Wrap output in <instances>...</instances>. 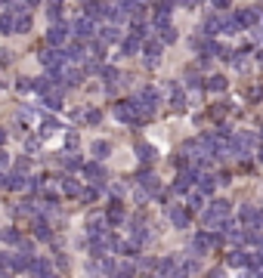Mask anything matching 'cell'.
Instances as JSON below:
<instances>
[{
  "mask_svg": "<svg viewBox=\"0 0 263 278\" xmlns=\"http://www.w3.org/2000/svg\"><path fill=\"white\" fill-rule=\"evenodd\" d=\"M211 3H214L217 9H226V6H229V0H211Z\"/></svg>",
  "mask_w": 263,
  "mask_h": 278,
  "instance_id": "cell-43",
  "label": "cell"
},
{
  "mask_svg": "<svg viewBox=\"0 0 263 278\" xmlns=\"http://www.w3.org/2000/svg\"><path fill=\"white\" fill-rule=\"evenodd\" d=\"M235 19H238V25H242V28H251V25H257V22H260V9H242Z\"/></svg>",
  "mask_w": 263,
  "mask_h": 278,
  "instance_id": "cell-9",
  "label": "cell"
},
{
  "mask_svg": "<svg viewBox=\"0 0 263 278\" xmlns=\"http://www.w3.org/2000/svg\"><path fill=\"white\" fill-rule=\"evenodd\" d=\"M232 65H235V71H248V59H245V56H235Z\"/></svg>",
  "mask_w": 263,
  "mask_h": 278,
  "instance_id": "cell-36",
  "label": "cell"
},
{
  "mask_svg": "<svg viewBox=\"0 0 263 278\" xmlns=\"http://www.w3.org/2000/svg\"><path fill=\"white\" fill-rule=\"evenodd\" d=\"M130 238H133V244H136V247H140V244H143V241L149 238V232H146V226H143V223H136V219H133V229H130Z\"/></svg>",
  "mask_w": 263,
  "mask_h": 278,
  "instance_id": "cell-16",
  "label": "cell"
},
{
  "mask_svg": "<svg viewBox=\"0 0 263 278\" xmlns=\"http://www.w3.org/2000/svg\"><path fill=\"white\" fill-rule=\"evenodd\" d=\"M102 77H106V90H109V93H115L121 71H118V68H102Z\"/></svg>",
  "mask_w": 263,
  "mask_h": 278,
  "instance_id": "cell-13",
  "label": "cell"
},
{
  "mask_svg": "<svg viewBox=\"0 0 263 278\" xmlns=\"http://www.w3.org/2000/svg\"><path fill=\"white\" fill-rule=\"evenodd\" d=\"M226 263H229V266H245L248 263V253L245 250H232L229 257H226Z\"/></svg>",
  "mask_w": 263,
  "mask_h": 278,
  "instance_id": "cell-26",
  "label": "cell"
},
{
  "mask_svg": "<svg viewBox=\"0 0 263 278\" xmlns=\"http://www.w3.org/2000/svg\"><path fill=\"white\" fill-rule=\"evenodd\" d=\"M0 269H13V253H0Z\"/></svg>",
  "mask_w": 263,
  "mask_h": 278,
  "instance_id": "cell-35",
  "label": "cell"
},
{
  "mask_svg": "<svg viewBox=\"0 0 263 278\" xmlns=\"http://www.w3.org/2000/svg\"><path fill=\"white\" fill-rule=\"evenodd\" d=\"M84 121H87V124H99V121H102V111H99V108L84 111Z\"/></svg>",
  "mask_w": 263,
  "mask_h": 278,
  "instance_id": "cell-30",
  "label": "cell"
},
{
  "mask_svg": "<svg viewBox=\"0 0 263 278\" xmlns=\"http://www.w3.org/2000/svg\"><path fill=\"white\" fill-rule=\"evenodd\" d=\"M106 219H109L112 226H121V223H124V210H121V201H118V198H112V201H109Z\"/></svg>",
  "mask_w": 263,
  "mask_h": 278,
  "instance_id": "cell-6",
  "label": "cell"
},
{
  "mask_svg": "<svg viewBox=\"0 0 263 278\" xmlns=\"http://www.w3.org/2000/svg\"><path fill=\"white\" fill-rule=\"evenodd\" d=\"M65 167H81V161H77L75 155H65Z\"/></svg>",
  "mask_w": 263,
  "mask_h": 278,
  "instance_id": "cell-39",
  "label": "cell"
},
{
  "mask_svg": "<svg viewBox=\"0 0 263 278\" xmlns=\"http://www.w3.org/2000/svg\"><path fill=\"white\" fill-rule=\"evenodd\" d=\"M72 31H75L77 40H90V37H93V31H96V28H93V19H87V16L77 19L75 25H72Z\"/></svg>",
  "mask_w": 263,
  "mask_h": 278,
  "instance_id": "cell-2",
  "label": "cell"
},
{
  "mask_svg": "<svg viewBox=\"0 0 263 278\" xmlns=\"http://www.w3.org/2000/svg\"><path fill=\"white\" fill-rule=\"evenodd\" d=\"M140 50H143V40L140 37H127V40H124V53H127V56L140 53Z\"/></svg>",
  "mask_w": 263,
  "mask_h": 278,
  "instance_id": "cell-25",
  "label": "cell"
},
{
  "mask_svg": "<svg viewBox=\"0 0 263 278\" xmlns=\"http://www.w3.org/2000/svg\"><path fill=\"white\" fill-rule=\"evenodd\" d=\"M81 198H84V201L90 204V201H96V198H99V192L93 189V185H90V189H84V192H81Z\"/></svg>",
  "mask_w": 263,
  "mask_h": 278,
  "instance_id": "cell-33",
  "label": "cell"
},
{
  "mask_svg": "<svg viewBox=\"0 0 263 278\" xmlns=\"http://www.w3.org/2000/svg\"><path fill=\"white\" fill-rule=\"evenodd\" d=\"M102 226H106V223H102L99 216H93V219H90V223H87V232H90V238H96V235H102V232H106Z\"/></svg>",
  "mask_w": 263,
  "mask_h": 278,
  "instance_id": "cell-24",
  "label": "cell"
},
{
  "mask_svg": "<svg viewBox=\"0 0 263 278\" xmlns=\"http://www.w3.org/2000/svg\"><path fill=\"white\" fill-rule=\"evenodd\" d=\"M257 278H263V272H260V275H257Z\"/></svg>",
  "mask_w": 263,
  "mask_h": 278,
  "instance_id": "cell-50",
  "label": "cell"
},
{
  "mask_svg": "<svg viewBox=\"0 0 263 278\" xmlns=\"http://www.w3.org/2000/svg\"><path fill=\"white\" fill-rule=\"evenodd\" d=\"M25 145H28V152H34V148H40V142H38V139H34V136L28 139V142H25Z\"/></svg>",
  "mask_w": 263,
  "mask_h": 278,
  "instance_id": "cell-42",
  "label": "cell"
},
{
  "mask_svg": "<svg viewBox=\"0 0 263 278\" xmlns=\"http://www.w3.org/2000/svg\"><path fill=\"white\" fill-rule=\"evenodd\" d=\"M43 105L53 108V111H59V108H62V90H59V87H53L50 93H43Z\"/></svg>",
  "mask_w": 263,
  "mask_h": 278,
  "instance_id": "cell-8",
  "label": "cell"
},
{
  "mask_svg": "<svg viewBox=\"0 0 263 278\" xmlns=\"http://www.w3.org/2000/svg\"><path fill=\"white\" fill-rule=\"evenodd\" d=\"M9 59H13V53H9V50H3V53H0V65H6Z\"/></svg>",
  "mask_w": 263,
  "mask_h": 278,
  "instance_id": "cell-40",
  "label": "cell"
},
{
  "mask_svg": "<svg viewBox=\"0 0 263 278\" xmlns=\"http://www.w3.org/2000/svg\"><path fill=\"white\" fill-rule=\"evenodd\" d=\"M13 31H16V16L3 13V16H0V34H13Z\"/></svg>",
  "mask_w": 263,
  "mask_h": 278,
  "instance_id": "cell-17",
  "label": "cell"
},
{
  "mask_svg": "<svg viewBox=\"0 0 263 278\" xmlns=\"http://www.w3.org/2000/svg\"><path fill=\"white\" fill-rule=\"evenodd\" d=\"M3 238L9 241V244H19V232L13 229V232H3Z\"/></svg>",
  "mask_w": 263,
  "mask_h": 278,
  "instance_id": "cell-38",
  "label": "cell"
},
{
  "mask_svg": "<svg viewBox=\"0 0 263 278\" xmlns=\"http://www.w3.org/2000/svg\"><path fill=\"white\" fill-rule=\"evenodd\" d=\"M3 185H6V189H13V192H19V189H25V179H22L19 173H6Z\"/></svg>",
  "mask_w": 263,
  "mask_h": 278,
  "instance_id": "cell-19",
  "label": "cell"
},
{
  "mask_svg": "<svg viewBox=\"0 0 263 278\" xmlns=\"http://www.w3.org/2000/svg\"><path fill=\"white\" fill-rule=\"evenodd\" d=\"M167 216H170V223H174L177 229H186L189 226V210H186V207H170Z\"/></svg>",
  "mask_w": 263,
  "mask_h": 278,
  "instance_id": "cell-7",
  "label": "cell"
},
{
  "mask_svg": "<svg viewBox=\"0 0 263 278\" xmlns=\"http://www.w3.org/2000/svg\"><path fill=\"white\" fill-rule=\"evenodd\" d=\"M59 185H62V192H65V195H81V192H84V189H81V185H77L72 176H62V179H59Z\"/></svg>",
  "mask_w": 263,
  "mask_h": 278,
  "instance_id": "cell-18",
  "label": "cell"
},
{
  "mask_svg": "<svg viewBox=\"0 0 263 278\" xmlns=\"http://www.w3.org/2000/svg\"><path fill=\"white\" fill-rule=\"evenodd\" d=\"M220 28H223V19H220V16H208V19H204V25H201V31L208 34V37H214Z\"/></svg>",
  "mask_w": 263,
  "mask_h": 278,
  "instance_id": "cell-12",
  "label": "cell"
},
{
  "mask_svg": "<svg viewBox=\"0 0 263 278\" xmlns=\"http://www.w3.org/2000/svg\"><path fill=\"white\" fill-rule=\"evenodd\" d=\"M0 87H3V84H0Z\"/></svg>",
  "mask_w": 263,
  "mask_h": 278,
  "instance_id": "cell-53",
  "label": "cell"
},
{
  "mask_svg": "<svg viewBox=\"0 0 263 278\" xmlns=\"http://www.w3.org/2000/svg\"><path fill=\"white\" fill-rule=\"evenodd\" d=\"M84 173H87L90 179H96V182H99L102 176H106V173H102V167H99V164H84Z\"/></svg>",
  "mask_w": 263,
  "mask_h": 278,
  "instance_id": "cell-27",
  "label": "cell"
},
{
  "mask_svg": "<svg viewBox=\"0 0 263 278\" xmlns=\"http://www.w3.org/2000/svg\"><path fill=\"white\" fill-rule=\"evenodd\" d=\"M257 62H260V65H263V53H260V56H257Z\"/></svg>",
  "mask_w": 263,
  "mask_h": 278,
  "instance_id": "cell-46",
  "label": "cell"
},
{
  "mask_svg": "<svg viewBox=\"0 0 263 278\" xmlns=\"http://www.w3.org/2000/svg\"><path fill=\"white\" fill-rule=\"evenodd\" d=\"M214 244H211V232H201V235H195V253L201 257V253H208Z\"/></svg>",
  "mask_w": 263,
  "mask_h": 278,
  "instance_id": "cell-15",
  "label": "cell"
},
{
  "mask_svg": "<svg viewBox=\"0 0 263 278\" xmlns=\"http://www.w3.org/2000/svg\"><path fill=\"white\" fill-rule=\"evenodd\" d=\"M62 59H65L62 50H47V53H40V62L47 65V68H56V71L62 68Z\"/></svg>",
  "mask_w": 263,
  "mask_h": 278,
  "instance_id": "cell-5",
  "label": "cell"
},
{
  "mask_svg": "<svg viewBox=\"0 0 263 278\" xmlns=\"http://www.w3.org/2000/svg\"><path fill=\"white\" fill-rule=\"evenodd\" d=\"M198 179H201V195H208V192L217 189V179L214 176H198Z\"/></svg>",
  "mask_w": 263,
  "mask_h": 278,
  "instance_id": "cell-29",
  "label": "cell"
},
{
  "mask_svg": "<svg viewBox=\"0 0 263 278\" xmlns=\"http://www.w3.org/2000/svg\"><path fill=\"white\" fill-rule=\"evenodd\" d=\"M208 90H214V93H223V90H226V77H223V74H214V77H208Z\"/></svg>",
  "mask_w": 263,
  "mask_h": 278,
  "instance_id": "cell-23",
  "label": "cell"
},
{
  "mask_svg": "<svg viewBox=\"0 0 263 278\" xmlns=\"http://www.w3.org/2000/svg\"><path fill=\"white\" fill-rule=\"evenodd\" d=\"M143 53L149 56L146 65L155 68V65H158V56H161V40H149V43H143Z\"/></svg>",
  "mask_w": 263,
  "mask_h": 278,
  "instance_id": "cell-4",
  "label": "cell"
},
{
  "mask_svg": "<svg viewBox=\"0 0 263 278\" xmlns=\"http://www.w3.org/2000/svg\"><path fill=\"white\" fill-rule=\"evenodd\" d=\"M53 3H59V0H53Z\"/></svg>",
  "mask_w": 263,
  "mask_h": 278,
  "instance_id": "cell-51",
  "label": "cell"
},
{
  "mask_svg": "<svg viewBox=\"0 0 263 278\" xmlns=\"http://www.w3.org/2000/svg\"><path fill=\"white\" fill-rule=\"evenodd\" d=\"M90 152H93L96 158H106V155L112 152V145L106 142V139H96V142H93V145H90Z\"/></svg>",
  "mask_w": 263,
  "mask_h": 278,
  "instance_id": "cell-21",
  "label": "cell"
},
{
  "mask_svg": "<svg viewBox=\"0 0 263 278\" xmlns=\"http://www.w3.org/2000/svg\"><path fill=\"white\" fill-rule=\"evenodd\" d=\"M65 142H68V148H75V145H77V133H68Z\"/></svg>",
  "mask_w": 263,
  "mask_h": 278,
  "instance_id": "cell-41",
  "label": "cell"
},
{
  "mask_svg": "<svg viewBox=\"0 0 263 278\" xmlns=\"http://www.w3.org/2000/svg\"><path fill=\"white\" fill-rule=\"evenodd\" d=\"M0 278H9V275H0Z\"/></svg>",
  "mask_w": 263,
  "mask_h": 278,
  "instance_id": "cell-49",
  "label": "cell"
},
{
  "mask_svg": "<svg viewBox=\"0 0 263 278\" xmlns=\"http://www.w3.org/2000/svg\"><path fill=\"white\" fill-rule=\"evenodd\" d=\"M161 31H164V43H174V40H177V28H174V25H167V28H161Z\"/></svg>",
  "mask_w": 263,
  "mask_h": 278,
  "instance_id": "cell-34",
  "label": "cell"
},
{
  "mask_svg": "<svg viewBox=\"0 0 263 278\" xmlns=\"http://www.w3.org/2000/svg\"><path fill=\"white\" fill-rule=\"evenodd\" d=\"M99 40H102V43H118V40H121L118 25H106V28H102V34H99Z\"/></svg>",
  "mask_w": 263,
  "mask_h": 278,
  "instance_id": "cell-14",
  "label": "cell"
},
{
  "mask_svg": "<svg viewBox=\"0 0 263 278\" xmlns=\"http://www.w3.org/2000/svg\"><path fill=\"white\" fill-rule=\"evenodd\" d=\"M260 161H263V148H260Z\"/></svg>",
  "mask_w": 263,
  "mask_h": 278,
  "instance_id": "cell-48",
  "label": "cell"
},
{
  "mask_svg": "<svg viewBox=\"0 0 263 278\" xmlns=\"http://www.w3.org/2000/svg\"><path fill=\"white\" fill-rule=\"evenodd\" d=\"M68 31H72V28H68L65 22H62V25H59V22H56V25H53V28L47 31V43H50V46H62V43L68 40Z\"/></svg>",
  "mask_w": 263,
  "mask_h": 278,
  "instance_id": "cell-1",
  "label": "cell"
},
{
  "mask_svg": "<svg viewBox=\"0 0 263 278\" xmlns=\"http://www.w3.org/2000/svg\"><path fill=\"white\" fill-rule=\"evenodd\" d=\"M201 207H204V198H201V195H198V192L189 195V210H201Z\"/></svg>",
  "mask_w": 263,
  "mask_h": 278,
  "instance_id": "cell-31",
  "label": "cell"
},
{
  "mask_svg": "<svg viewBox=\"0 0 263 278\" xmlns=\"http://www.w3.org/2000/svg\"><path fill=\"white\" fill-rule=\"evenodd\" d=\"M43 278H56V275H53V272H50V275H43Z\"/></svg>",
  "mask_w": 263,
  "mask_h": 278,
  "instance_id": "cell-47",
  "label": "cell"
},
{
  "mask_svg": "<svg viewBox=\"0 0 263 278\" xmlns=\"http://www.w3.org/2000/svg\"><path fill=\"white\" fill-rule=\"evenodd\" d=\"M195 179H198V173H195V170L180 173V176H177V182H174V192H177V195H186V192L192 189V182H195Z\"/></svg>",
  "mask_w": 263,
  "mask_h": 278,
  "instance_id": "cell-3",
  "label": "cell"
},
{
  "mask_svg": "<svg viewBox=\"0 0 263 278\" xmlns=\"http://www.w3.org/2000/svg\"><path fill=\"white\" fill-rule=\"evenodd\" d=\"M31 229H34V238H40V241H50V238H53V232H50V226H47V219H34Z\"/></svg>",
  "mask_w": 263,
  "mask_h": 278,
  "instance_id": "cell-10",
  "label": "cell"
},
{
  "mask_svg": "<svg viewBox=\"0 0 263 278\" xmlns=\"http://www.w3.org/2000/svg\"><path fill=\"white\" fill-rule=\"evenodd\" d=\"M96 71H102L99 62H84V74H96Z\"/></svg>",
  "mask_w": 263,
  "mask_h": 278,
  "instance_id": "cell-37",
  "label": "cell"
},
{
  "mask_svg": "<svg viewBox=\"0 0 263 278\" xmlns=\"http://www.w3.org/2000/svg\"><path fill=\"white\" fill-rule=\"evenodd\" d=\"M56 74H59L62 80H65V87H77V84H81V71H75V68H65V71H62V68H59V71H56Z\"/></svg>",
  "mask_w": 263,
  "mask_h": 278,
  "instance_id": "cell-11",
  "label": "cell"
},
{
  "mask_svg": "<svg viewBox=\"0 0 263 278\" xmlns=\"http://www.w3.org/2000/svg\"><path fill=\"white\" fill-rule=\"evenodd\" d=\"M68 56H72V59H84V40H81V43H75L72 50H68Z\"/></svg>",
  "mask_w": 263,
  "mask_h": 278,
  "instance_id": "cell-32",
  "label": "cell"
},
{
  "mask_svg": "<svg viewBox=\"0 0 263 278\" xmlns=\"http://www.w3.org/2000/svg\"><path fill=\"white\" fill-rule=\"evenodd\" d=\"M254 40H260V43H263V28H257V31H254Z\"/></svg>",
  "mask_w": 263,
  "mask_h": 278,
  "instance_id": "cell-44",
  "label": "cell"
},
{
  "mask_svg": "<svg viewBox=\"0 0 263 278\" xmlns=\"http://www.w3.org/2000/svg\"><path fill=\"white\" fill-rule=\"evenodd\" d=\"M136 158H140L143 164H149V161L155 158V148H152V145H146V142H140V145H136Z\"/></svg>",
  "mask_w": 263,
  "mask_h": 278,
  "instance_id": "cell-20",
  "label": "cell"
},
{
  "mask_svg": "<svg viewBox=\"0 0 263 278\" xmlns=\"http://www.w3.org/2000/svg\"><path fill=\"white\" fill-rule=\"evenodd\" d=\"M16 31H19V34L31 31V16H16Z\"/></svg>",
  "mask_w": 263,
  "mask_h": 278,
  "instance_id": "cell-28",
  "label": "cell"
},
{
  "mask_svg": "<svg viewBox=\"0 0 263 278\" xmlns=\"http://www.w3.org/2000/svg\"><path fill=\"white\" fill-rule=\"evenodd\" d=\"M9 3H13V0H9Z\"/></svg>",
  "mask_w": 263,
  "mask_h": 278,
  "instance_id": "cell-52",
  "label": "cell"
},
{
  "mask_svg": "<svg viewBox=\"0 0 263 278\" xmlns=\"http://www.w3.org/2000/svg\"><path fill=\"white\" fill-rule=\"evenodd\" d=\"M28 269H31L34 275H40V278H43V275H50V263H47V260H31Z\"/></svg>",
  "mask_w": 263,
  "mask_h": 278,
  "instance_id": "cell-22",
  "label": "cell"
},
{
  "mask_svg": "<svg viewBox=\"0 0 263 278\" xmlns=\"http://www.w3.org/2000/svg\"><path fill=\"white\" fill-rule=\"evenodd\" d=\"M34 3H40V0H28V6H34Z\"/></svg>",
  "mask_w": 263,
  "mask_h": 278,
  "instance_id": "cell-45",
  "label": "cell"
}]
</instances>
